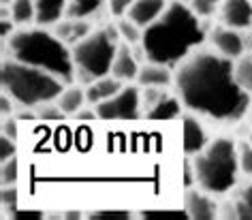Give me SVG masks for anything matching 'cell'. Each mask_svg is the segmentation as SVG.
Wrapping results in <instances>:
<instances>
[{
    "mask_svg": "<svg viewBox=\"0 0 252 220\" xmlns=\"http://www.w3.org/2000/svg\"><path fill=\"white\" fill-rule=\"evenodd\" d=\"M173 92L188 114L218 124L246 120L252 94L244 92L233 75V60L212 47H199L173 68Z\"/></svg>",
    "mask_w": 252,
    "mask_h": 220,
    "instance_id": "obj_1",
    "label": "cell"
},
{
    "mask_svg": "<svg viewBox=\"0 0 252 220\" xmlns=\"http://www.w3.org/2000/svg\"><path fill=\"white\" fill-rule=\"evenodd\" d=\"M207 30L210 28L192 13L188 2L169 0V7L160 20L143 30L141 49L146 60L175 68L194 49L205 45Z\"/></svg>",
    "mask_w": 252,
    "mask_h": 220,
    "instance_id": "obj_2",
    "label": "cell"
},
{
    "mask_svg": "<svg viewBox=\"0 0 252 220\" xmlns=\"http://www.w3.org/2000/svg\"><path fill=\"white\" fill-rule=\"evenodd\" d=\"M4 52H7V58L43 68L62 79L66 86L75 84L73 52L52 28L36 26V24L17 28L4 43Z\"/></svg>",
    "mask_w": 252,
    "mask_h": 220,
    "instance_id": "obj_3",
    "label": "cell"
},
{
    "mask_svg": "<svg viewBox=\"0 0 252 220\" xmlns=\"http://www.w3.org/2000/svg\"><path fill=\"white\" fill-rule=\"evenodd\" d=\"M192 180L201 190L224 197L239 184L237 141L231 137H216L199 154L190 156Z\"/></svg>",
    "mask_w": 252,
    "mask_h": 220,
    "instance_id": "obj_4",
    "label": "cell"
},
{
    "mask_svg": "<svg viewBox=\"0 0 252 220\" xmlns=\"http://www.w3.org/2000/svg\"><path fill=\"white\" fill-rule=\"evenodd\" d=\"M0 84H2V92L13 98L17 109L30 111H34L43 103L56 100L66 86L56 75L7 56L0 64Z\"/></svg>",
    "mask_w": 252,
    "mask_h": 220,
    "instance_id": "obj_5",
    "label": "cell"
},
{
    "mask_svg": "<svg viewBox=\"0 0 252 220\" xmlns=\"http://www.w3.org/2000/svg\"><path fill=\"white\" fill-rule=\"evenodd\" d=\"M120 32L116 24L94 28L90 34L71 47L75 64V84L90 86L98 77L111 75V64L120 45Z\"/></svg>",
    "mask_w": 252,
    "mask_h": 220,
    "instance_id": "obj_6",
    "label": "cell"
},
{
    "mask_svg": "<svg viewBox=\"0 0 252 220\" xmlns=\"http://www.w3.org/2000/svg\"><path fill=\"white\" fill-rule=\"evenodd\" d=\"M98 120H137L143 116L141 107V86L139 84H124V88L105 103L94 107Z\"/></svg>",
    "mask_w": 252,
    "mask_h": 220,
    "instance_id": "obj_7",
    "label": "cell"
},
{
    "mask_svg": "<svg viewBox=\"0 0 252 220\" xmlns=\"http://www.w3.org/2000/svg\"><path fill=\"white\" fill-rule=\"evenodd\" d=\"M207 45L214 52H218L220 56L229 60H237L239 56L248 54L246 52V41H244V32L235 28H229L224 24H218L207 30Z\"/></svg>",
    "mask_w": 252,
    "mask_h": 220,
    "instance_id": "obj_8",
    "label": "cell"
},
{
    "mask_svg": "<svg viewBox=\"0 0 252 220\" xmlns=\"http://www.w3.org/2000/svg\"><path fill=\"white\" fill-rule=\"evenodd\" d=\"M146 60V54H143L141 45H128V43H120L116 58H113L111 64V75L124 84H133L137 81V75H139V68Z\"/></svg>",
    "mask_w": 252,
    "mask_h": 220,
    "instance_id": "obj_9",
    "label": "cell"
},
{
    "mask_svg": "<svg viewBox=\"0 0 252 220\" xmlns=\"http://www.w3.org/2000/svg\"><path fill=\"white\" fill-rule=\"evenodd\" d=\"M184 210L192 220H214L220 216V205L214 194L201 190V188H188L184 192Z\"/></svg>",
    "mask_w": 252,
    "mask_h": 220,
    "instance_id": "obj_10",
    "label": "cell"
},
{
    "mask_svg": "<svg viewBox=\"0 0 252 220\" xmlns=\"http://www.w3.org/2000/svg\"><path fill=\"white\" fill-rule=\"evenodd\" d=\"M210 141L212 139L207 135L201 118L186 111L184 118H182V150H184V154L190 158V156L199 154Z\"/></svg>",
    "mask_w": 252,
    "mask_h": 220,
    "instance_id": "obj_11",
    "label": "cell"
},
{
    "mask_svg": "<svg viewBox=\"0 0 252 220\" xmlns=\"http://www.w3.org/2000/svg\"><path fill=\"white\" fill-rule=\"evenodd\" d=\"M220 24L235 30L252 28V0H222L220 7Z\"/></svg>",
    "mask_w": 252,
    "mask_h": 220,
    "instance_id": "obj_12",
    "label": "cell"
},
{
    "mask_svg": "<svg viewBox=\"0 0 252 220\" xmlns=\"http://www.w3.org/2000/svg\"><path fill=\"white\" fill-rule=\"evenodd\" d=\"M167 7H169V0H135L126 17L146 30L156 20H160V15L167 11Z\"/></svg>",
    "mask_w": 252,
    "mask_h": 220,
    "instance_id": "obj_13",
    "label": "cell"
},
{
    "mask_svg": "<svg viewBox=\"0 0 252 220\" xmlns=\"http://www.w3.org/2000/svg\"><path fill=\"white\" fill-rule=\"evenodd\" d=\"M137 84L141 88H173V68L146 60L137 75Z\"/></svg>",
    "mask_w": 252,
    "mask_h": 220,
    "instance_id": "obj_14",
    "label": "cell"
},
{
    "mask_svg": "<svg viewBox=\"0 0 252 220\" xmlns=\"http://www.w3.org/2000/svg\"><path fill=\"white\" fill-rule=\"evenodd\" d=\"M52 30L66 43L68 47H73L75 43H79L84 36L90 34L94 28H92L90 20H75V17H64V20H60L56 26H52Z\"/></svg>",
    "mask_w": 252,
    "mask_h": 220,
    "instance_id": "obj_15",
    "label": "cell"
},
{
    "mask_svg": "<svg viewBox=\"0 0 252 220\" xmlns=\"http://www.w3.org/2000/svg\"><path fill=\"white\" fill-rule=\"evenodd\" d=\"M124 88V81L116 79L113 75H105V77H98L96 81H92L90 86H86V98L88 105L96 107L100 103H105L107 98H111L113 94H118Z\"/></svg>",
    "mask_w": 252,
    "mask_h": 220,
    "instance_id": "obj_16",
    "label": "cell"
},
{
    "mask_svg": "<svg viewBox=\"0 0 252 220\" xmlns=\"http://www.w3.org/2000/svg\"><path fill=\"white\" fill-rule=\"evenodd\" d=\"M36 7V26L52 28L66 17L68 0H34Z\"/></svg>",
    "mask_w": 252,
    "mask_h": 220,
    "instance_id": "obj_17",
    "label": "cell"
},
{
    "mask_svg": "<svg viewBox=\"0 0 252 220\" xmlns=\"http://www.w3.org/2000/svg\"><path fill=\"white\" fill-rule=\"evenodd\" d=\"M2 15L11 17L17 28L34 26V24H36L34 0H11L7 7H2Z\"/></svg>",
    "mask_w": 252,
    "mask_h": 220,
    "instance_id": "obj_18",
    "label": "cell"
},
{
    "mask_svg": "<svg viewBox=\"0 0 252 220\" xmlns=\"http://www.w3.org/2000/svg\"><path fill=\"white\" fill-rule=\"evenodd\" d=\"M182 111H184L182 100L178 98V94H175L173 88H171L152 109L146 111V118L148 120H175V118L182 116Z\"/></svg>",
    "mask_w": 252,
    "mask_h": 220,
    "instance_id": "obj_19",
    "label": "cell"
},
{
    "mask_svg": "<svg viewBox=\"0 0 252 220\" xmlns=\"http://www.w3.org/2000/svg\"><path fill=\"white\" fill-rule=\"evenodd\" d=\"M56 103L66 116H75L79 109H84L88 105V98H86V88L81 84H68L64 86V90L58 94Z\"/></svg>",
    "mask_w": 252,
    "mask_h": 220,
    "instance_id": "obj_20",
    "label": "cell"
},
{
    "mask_svg": "<svg viewBox=\"0 0 252 220\" xmlns=\"http://www.w3.org/2000/svg\"><path fill=\"white\" fill-rule=\"evenodd\" d=\"M103 9H107V0H68L66 17L92 20V17H96Z\"/></svg>",
    "mask_w": 252,
    "mask_h": 220,
    "instance_id": "obj_21",
    "label": "cell"
},
{
    "mask_svg": "<svg viewBox=\"0 0 252 220\" xmlns=\"http://www.w3.org/2000/svg\"><path fill=\"white\" fill-rule=\"evenodd\" d=\"M226 216L229 218L252 220V178H248V184L237 192L235 201H233V207L229 210Z\"/></svg>",
    "mask_w": 252,
    "mask_h": 220,
    "instance_id": "obj_22",
    "label": "cell"
},
{
    "mask_svg": "<svg viewBox=\"0 0 252 220\" xmlns=\"http://www.w3.org/2000/svg\"><path fill=\"white\" fill-rule=\"evenodd\" d=\"M233 75L244 92L252 94V54H244L233 60Z\"/></svg>",
    "mask_w": 252,
    "mask_h": 220,
    "instance_id": "obj_23",
    "label": "cell"
},
{
    "mask_svg": "<svg viewBox=\"0 0 252 220\" xmlns=\"http://www.w3.org/2000/svg\"><path fill=\"white\" fill-rule=\"evenodd\" d=\"M116 28L120 32V41L128 43V45H141L143 41V28H139L135 22H130L128 17H120L116 22Z\"/></svg>",
    "mask_w": 252,
    "mask_h": 220,
    "instance_id": "obj_24",
    "label": "cell"
},
{
    "mask_svg": "<svg viewBox=\"0 0 252 220\" xmlns=\"http://www.w3.org/2000/svg\"><path fill=\"white\" fill-rule=\"evenodd\" d=\"M190 9L192 13L199 17V20H212L214 15L220 13V7H222V0H190Z\"/></svg>",
    "mask_w": 252,
    "mask_h": 220,
    "instance_id": "obj_25",
    "label": "cell"
},
{
    "mask_svg": "<svg viewBox=\"0 0 252 220\" xmlns=\"http://www.w3.org/2000/svg\"><path fill=\"white\" fill-rule=\"evenodd\" d=\"M237 162H239L242 175L252 178V143H250V139L237 141Z\"/></svg>",
    "mask_w": 252,
    "mask_h": 220,
    "instance_id": "obj_26",
    "label": "cell"
},
{
    "mask_svg": "<svg viewBox=\"0 0 252 220\" xmlns=\"http://www.w3.org/2000/svg\"><path fill=\"white\" fill-rule=\"evenodd\" d=\"M32 114L36 118H41V120H64L66 114L58 107V103L56 100H52V103H43L39 105L36 109L32 111Z\"/></svg>",
    "mask_w": 252,
    "mask_h": 220,
    "instance_id": "obj_27",
    "label": "cell"
},
{
    "mask_svg": "<svg viewBox=\"0 0 252 220\" xmlns=\"http://www.w3.org/2000/svg\"><path fill=\"white\" fill-rule=\"evenodd\" d=\"M141 218H146V220H184V218H188V214L184 207H182V210H148L141 214Z\"/></svg>",
    "mask_w": 252,
    "mask_h": 220,
    "instance_id": "obj_28",
    "label": "cell"
},
{
    "mask_svg": "<svg viewBox=\"0 0 252 220\" xmlns=\"http://www.w3.org/2000/svg\"><path fill=\"white\" fill-rule=\"evenodd\" d=\"M0 180H2V186L17 184V158H9L0 162Z\"/></svg>",
    "mask_w": 252,
    "mask_h": 220,
    "instance_id": "obj_29",
    "label": "cell"
},
{
    "mask_svg": "<svg viewBox=\"0 0 252 220\" xmlns=\"http://www.w3.org/2000/svg\"><path fill=\"white\" fill-rule=\"evenodd\" d=\"M135 0H107V13L113 20H120V17L128 15L130 7H133Z\"/></svg>",
    "mask_w": 252,
    "mask_h": 220,
    "instance_id": "obj_30",
    "label": "cell"
},
{
    "mask_svg": "<svg viewBox=\"0 0 252 220\" xmlns=\"http://www.w3.org/2000/svg\"><path fill=\"white\" fill-rule=\"evenodd\" d=\"M9 158H15V139L2 135L0 137V162L9 160Z\"/></svg>",
    "mask_w": 252,
    "mask_h": 220,
    "instance_id": "obj_31",
    "label": "cell"
},
{
    "mask_svg": "<svg viewBox=\"0 0 252 220\" xmlns=\"http://www.w3.org/2000/svg\"><path fill=\"white\" fill-rule=\"evenodd\" d=\"M88 218H92V220H126L130 216H128V212H94Z\"/></svg>",
    "mask_w": 252,
    "mask_h": 220,
    "instance_id": "obj_32",
    "label": "cell"
},
{
    "mask_svg": "<svg viewBox=\"0 0 252 220\" xmlns=\"http://www.w3.org/2000/svg\"><path fill=\"white\" fill-rule=\"evenodd\" d=\"M246 120H248V124L252 126V103H250V109H248V114H246Z\"/></svg>",
    "mask_w": 252,
    "mask_h": 220,
    "instance_id": "obj_33",
    "label": "cell"
},
{
    "mask_svg": "<svg viewBox=\"0 0 252 220\" xmlns=\"http://www.w3.org/2000/svg\"><path fill=\"white\" fill-rule=\"evenodd\" d=\"M0 2H2V7H7V4L11 2V0H0Z\"/></svg>",
    "mask_w": 252,
    "mask_h": 220,
    "instance_id": "obj_34",
    "label": "cell"
},
{
    "mask_svg": "<svg viewBox=\"0 0 252 220\" xmlns=\"http://www.w3.org/2000/svg\"><path fill=\"white\" fill-rule=\"evenodd\" d=\"M248 139H250V143H252V130H250V137H248Z\"/></svg>",
    "mask_w": 252,
    "mask_h": 220,
    "instance_id": "obj_35",
    "label": "cell"
}]
</instances>
